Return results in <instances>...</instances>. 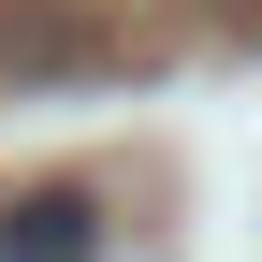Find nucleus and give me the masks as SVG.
I'll return each mask as SVG.
<instances>
[{
  "label": "nucleus",
  "mask_w": 262,
  "mask_h": 262,
  "mask_svg": "<svg viewBox=\"0 0 262 262\" xmlns=\"http://www.w3.org/2000/svg\"><path fill=\"white\" fill-rule=\"evenodd\" d=\"M0 262H102V204H88V189H29V204H0Z\"/></svg>",
  "instance_id": "nucleus-1"
}]
</instances>
